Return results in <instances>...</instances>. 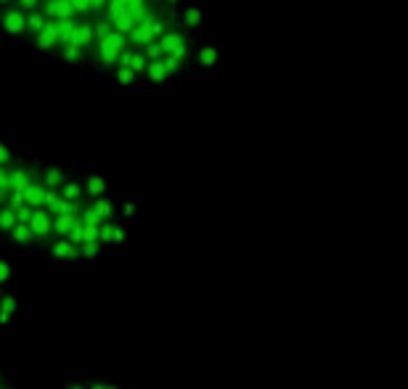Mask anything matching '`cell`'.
Wrapping results in <instances>:
<instances>
[{
	"mask_svg": "<svg viewBox=\"0 0 408 389\" xmlns=\"http://www.w3.org/2000/svg\"><path fill=\"white\" fill-rule=\"evenodd\" d=\"M40 260L51 262L53 268H77V265L83 262V257H80V246H74V244L64 236L51 238Z\"/></svg>",
	"mask_w": 408,
	"mask_h": 389,
	"instance_id": "obj_1",
	"label": "cell"
},
{
	"mask_svg": "<svg viewBox=\"0 0 408 389\" xmlns=\"http://www.w3.org/2000/svg\"><path fill=\"white\" fill-rule=\"evenodd\" d=\"M175 27H181L188 34H202L204 30V3L202 0H183L172 11Z\"/></svg>",
	"mask_w": 408,
	"mask_h": 389,
	"instance_id": "obj_2",
	"label": "cell"
},
{
	"mask_svg": "<svg viewBox=\"0 0 408 389\" xmlns=\"http://www.w3.org/2000/svg\"><path fill=\"white\" fill-rule=\"evenodd\" d=\"M19 307H21V284L14 281V284L6 286L3 297H0V326H14V323H19V318H21Z\"/></svg>",
	"mask_w": 408,
	"mask_h": 389,
	"instance_id": "obj_3",
	"label": "cell"
},
{
	"mask_svg": "<svg viewBox=\"0 0 408 389\" xmlns=\"http://www.w3.org/2000/svg\"><path fill=\"white\" fill-rule=\"evenodd\" d=\"M0 246H8V249H19V252H27L34 257V236L30 231L27 222H14L3 236H0Z\"/></svg>",
	"mask_w": 408,
	"mask_h": 389,
	"instance_id": "obj_4",
	"label": "cell"
},
{
	"mask_svg": "<svg viewBox=\"0 0 408 389\" xmlns=\"http://www.w3.org/2000/svg\"><path fill=\"white\" fill-rule=\"evenodd\" d=\"M221 64H223V48L218 43L202 40L196 45L194 56H191V69H199V72H215Z\"/></svg>",
	"mask_w": 408,
	"mask_h": 389,
	"instance_id": "obj_5",
	"label": "cell"
},
{
	"mask_svg": "<svg viewBox=\"0 0 408 389\" xmlns=\"http://www.w3.org/2000/svg\"><path fill=\"white\" fill-rule=\"evenodd\" d=\"M24 21H27V14L19 8L17 3H8L0 8V32L11 40H21L24 37Z\"/></svg>",
	"mask_w": 408,
	"mask_h": 389,
	"instance_id": "obj_6",
	"label": "cell"
},
{
	"mask_svg": "<svg viewBox=\"0 0 408 389\" xmlns=\"http://www.w3.org/2000/svg\"><path fill=\"white\" fill-rule=\"evenodd\" d=\"M59 193L69 199V202H83L85 199V191H83V178L74 172V169H69V175L64 178V183L59 186Z\"/></svg>",
	"mask_w": 408,
	"mask_h": 389,
	"instance_id": "obj_7",
	"label": "cell"
},
{
	"mask_svg": "<svg viewBox=\"0 0 408 389\" xmlns=\"http://www.w3.org/2000/svg\"><path fill=\"white\" fill-rule=\"evenodd\" d=\"M37 169H40V180H43V186H48V188H59L61 183H64V178L69 175V169L59 167V165H53V162H40Z\"/></svg>",
	"mask_w": 408,
	"mask_h": 389,
	"instance_id": "obj_8",
	"label": "cell"
},
{
	"mask_svg": "<svg viewBox=\"0 0 408 389\" xmlns=\"http://www.w3.org/2000/svg\"><path fill=\"white\" fill-rule=\"evenodd\" d=\"M83 178V191H85L88 199H93V196H103V193H109V180L103 178V175H80Z\"/></svg>",
	"mask_w": 408,
	"mask_h": 389,
	"instance_id": "obj_9",
	"label": "cell"
},
{
	"mask_svg": "<svg viewBox=\"0 0 408 389\" xmlns=\"http://www.w3.org/2000/svg\"><path fill=\"white\" fill-rule=\"evenodd\" d=\"M45 21L48 17L40 11V8H34V11H27V21H24V37H21V43H30L34 34L40 32L43 27H45Z\"/></svg>",
	"mask_w": 408,
	"mask_h": 389,
	"instance_id": "obj_10",
	"label": "cell"
},
{
	"mask_svg": "<svg viewBox=\"0 0 408 389\" xmlns=\"http://www.w3.org/2000/svg\"><path fill=\"white\" fill-rule=\"evenodd\" d=\"M24 154L19 151L17 143H11V140H6V138H0V167H11L14 162H19Z\"/></svg>",
	"mask_w": 408,
	"mask_h": 389,
	"instance_id": "obj_11",
	"label": "cell"
},
{
	"mask_svg": "<svg viewBox=\"0 0 408 389\" xmlns=\"http://www.w3.org/2000/svg\"><path fill=\"white\" fill-rule=\"evenodd\" d=\"M117 215H119V220L133 222V220H138V215H141V207H138L133 199H119Z\"/></svg>",
	"mask_w": 408,
	"mask_h": 389,
	"instance_id": "obj_12",
	"label": "cell"
},
{
	"mask_svg": "<svg viewBox=\"0 0 408 389\" xmlns=\"http://www.w3.org/2000/svg\"><path fill=\"white\" fill-rule=\"evenodd\" d=\"M103 252H106V246H103L101 241H85V244H80V257H83V262H85V260H99Z\"/></svg>",
	"mask_w": 408,
	"mask_h": 389,
	"instance_id": "obj_13",
	"label": "cell"
},
{
	"mask_svg": "<svg viewBox=\"0 0 408 389\" xmlns=\"http://www.w3.org/2000/svg\"><path fill=\"white\" fill-rule=\"evenodd\" d=\"M14 281H19L14 262H8L6 257H0V286H8V284H14Z\"/></svg>",
	"mask_w": 408,
	"mask_h": 389,
	"instance_id": "obj_14",
	"label": "cell"
},
{
	"mask_svg": "<svg viewBox=\"0 0 408 389\" xmlns=\"http://www.w3.org/2000/svg\"><path fill=\"white\" fill-rule=\"evenodd\" d=\"M127 222L125 220H117L114 225H112V249H117V246H122L125 241H127Z\"/></svg>",
	"mask_w": 408,
	"mask_h": 389,
	"instance_id": "obj_15",
	"label": "cell"
},
{
	"mask_svg": "<svg viewBox=\"0 0 408 389\" xmlns=\"http://www.w3.org/2000/svg\"><path fill=\"white\" fill-rule=\"evenodd\" d=\"M0 389H17V384H14V379H11V373L6 371L3 366H0Z\"/></svg>",
	"mask_w": 408,
	"mask_h": 389,
	"instance_id": "obj_16",
	"label": "cell"
},
{
	"mask_svg": "<svg viewBox=\"0 0 408 389\" xmlns=\"http://www.w3.org/2000/svg\"><path fill=\"white\" fill-rule=\"evenodd\" d=\"M11 3H17L24 14H27V11H34V8H40V0H11Z\"/></svg>",
	"mask_w": 408,
	"mask_h": 389,
	"instance_id": "obj_17",
	"label": "cell"
},
{
	"mask_svg": "<svg viewBox=\"0 0 408 389\" xmlns=\"http://www.w3.org/2000/svg\"><path fill=\"white\" fill-rule=\"evenodd\" d=\"M181 3H183V0H159V6H162V8H167V11H175Z\"/></svg>",
	"mask_w": 408,
	"mask_h": 389,
	"instance_id": "obj_18",
	"label": "cell"
},
{
	"mask_svg": "<svg viewBox=\"0 0 408 389\" xmlns=\"http://www.w3.org/2000/svg\"><path fill=\"white\" fill-rule=\"evenodd\" d=\"M8 3H11V0H0V8H3V6H8Z\"/></svg>",
	"mask_w": 408,
	"mask_h": 389,
	"instance_id": "obj_19",
	"label": "cell"
},
{
	"mask_svg": "<svg viewBox=\"0 0 408 389\" xmlns=\"http://www.w3.org/2000/svg\"><path fill=\"white\" fill-rule=\"evenodd\" d=\"M3 291H6V286H0V297H3Z\"/></svg>",
	"mask_w": 408,
	"mask_h": 389,
	"instance_id": "obj_20",
	"label": "cell"
}]
</instances>
